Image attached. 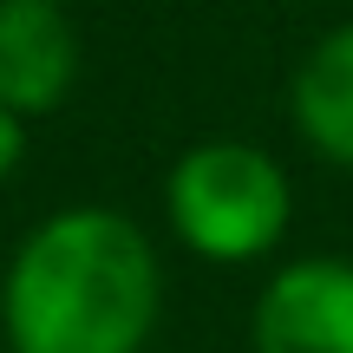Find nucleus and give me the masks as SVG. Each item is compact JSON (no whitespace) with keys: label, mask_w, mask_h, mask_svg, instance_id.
<instances>
[{"label":"nucleus","mask_w":353,"mask_h":353,"mask_svg":"<svg viewBox=\"0 0 353 353\" xmlns=\"http://www.w3.org/2000/svg\"><path fill=\"white\" fill-rule=\"evenodd\" d=\"M79 79V33L59 0H0V105L39 118Z\"/></svg>","instance_id":"4"},{"label":"nucleus","mask_w":353,"mask_h":353,"mask_svg":"<svg viewBox=\"0 0 353 353\" xmlns=\"http://www.w3.org/2000/svg\"><path fill=\"white\" fill-rule=\"evenodd\" d=\"M288 112H294V131H301L321 157H334V164L353 170V26L327 33L294 65Z\"/></svg>","instance_id":"5"},{"label":"nucleus","mask_w":353,"mask_h":353,"mask_svg":"<svg viewBox=\"0 0 353 353\" xmlns=\"http://www.w3.org/2000/svg\"><path fill=\"white\" fill-rule=\"evenodd\" d=\"M20 157H26V118H13L7 105H0V183L20 170Z\"/></svg>","instance_id":"6"},{"label":"nucleus","mask_w":353,"mask_h":353,"mask_svg":"<svg viewBox=\"0 0 353 353\" xmlns=\"http://www.w3.org/2000/svg\"><path fill=\"white\" fill-rule=\"evenodd\" d=\"M164 216L203 262H255L288 236L294 190L262 144L210 138L190 144L164 176Z\"/></svg>","instance_id":"2"},{"label":"nucleus","mask_w":353,"mask_h":353,"mask_svg":"<svg viewBox=\"0 0 353 353\" xmlns=\"http://www.w3.org/2000/svg\"><path fill=\"white\" fill-rule=\"evenodd\" d=\"M164 268L131 216L79 203L26 229L0 275L7 353H138L157 327Z\"/></svg>","instance_id":"1"},{"label":"nucleus","mask_w":353,"mask_h":353,"mask_svg":"<svg viewBox=\"0 0 353 353\" xmlns=\"http://www.w3.org/2000/svg\"><path fill=\"white\" fill-rule=\"evenodd\" d=\"M249 341L255 353H353V262L341 255L288 262L255 294Z\"/></svg>","instance_id":"3"}]
</instances>
